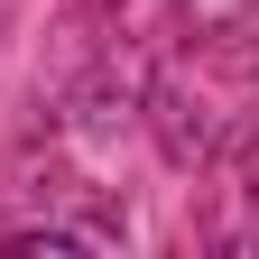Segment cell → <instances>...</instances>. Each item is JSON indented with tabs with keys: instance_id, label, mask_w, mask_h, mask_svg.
I'll use <instances>...</instances> for the list:
<instances>
[{
	"instance_id": "1",
	"label": "cell",
	"mask_w": 259,
	"mask_h": 259,
	"mask_svg": "<svg viewBox=\"0 0 259 259\" xmlns=\"http://www.w3.org/2000/svg\"><path fill=\"white\" fill-rule=\"evenodd\" d=\"M0 250H10V259H28V250H111V232H74V222H47V232H10Z\"/></svg>"
}]
</instances>
